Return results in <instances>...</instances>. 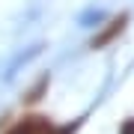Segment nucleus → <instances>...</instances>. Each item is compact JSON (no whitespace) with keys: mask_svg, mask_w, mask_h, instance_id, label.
<instances>
[{"mask_svg":"<svg viewBox=\"0 0 134 134\" xmlns=\"http://www.w3.org/2000/svg\"><path fill=\"white\" fill-rule=\"evenodd\" d=\"M48 128H51V122L45 119V116H33V113H30V116H24L21 122H15L6 134H45Z\"/></svg>","mask_w":134,"mask_h":134,"instance_id":"obj_2","label":"nucleus"},{"mask_svg":"<svg viewBox=\"0 0 134 134\" xmlns=\"http://www.w3.org/2000/svg\"><path fill=\"white\" fill-rule=\"evenodd\" d=\"M77 125H81V122H69V125H63V128H54V125H51L45 134H75V128H77Z\"/></svg>","mask_w":134,"mask_h":134,"instance_id":"obj_3","label":"nucleus"},{"mask_svg":"<svg viewBox=\"0 0 134 134\" xmlns=\"http://www.w3.org/2000/svg\"><path fill=\"white\" fill-rule=\"evenodd\" d=\"M119 134H134V119H125L122 128H119Z\"/></svg>","mask_w":134,"mask_h":134,"instance_id":"obj_4","label":"nucleus"},{"mask_svg":"<svg viewBox=\"0 0 134 134\" xmlns=\"http://www.w3.org/2000/svg\"><path fill=\"white\" fill-rule=\"evenodd\" d=\"M125 24H128V15L119 12V15H116V18H113V21H110V24H107V27H104V30H101V33L90 42V48H104L107 42H113V39L125 30Z\"/></svg>","mask_w":134,"mask_h":134,"instance_id":"obj_1","label":"nucleus"}]
</instances>
